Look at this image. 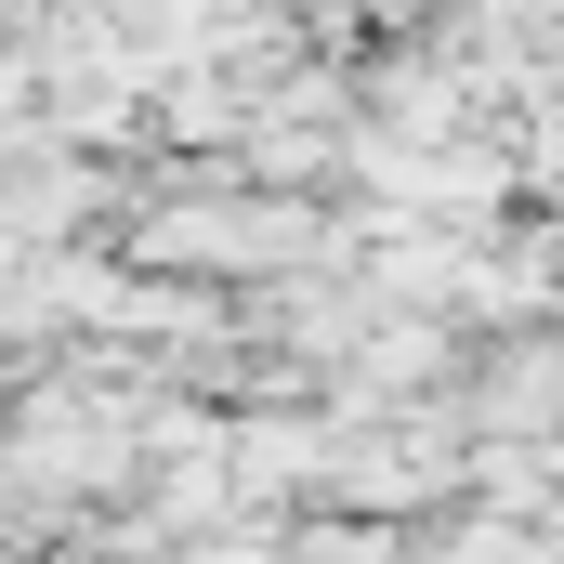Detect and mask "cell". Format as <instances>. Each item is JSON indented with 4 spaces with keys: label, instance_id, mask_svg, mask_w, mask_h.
Segmentation results:
<instances>
[{
    "label": "cell",
    "instance_id": "1",
    "mask_svg": "<svg viewBox=\"0 0 564 564\" xmlns=\"http://www.w3.org/2000/svg\"><path fill=\"white\" fill-rule=\"evenodd\" d=\"M459 433L473 446H564V328H512V341H473L459 368Z\"/></svg>",
    "mask_w": 564,
    "mask_h": 564
}]
</instances>
